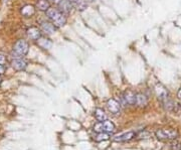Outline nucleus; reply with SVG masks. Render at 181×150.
Returning <instances> with one entry per match:
<instances>
[{"label":"nucleus","instance_id":"f257e3e1","mask_svg":"<svg viewBox=\"0 0 181 150\" xmlns=\"http://www.w3.org/2000/svg\"><path fill=\"white\" fill-rule=\"evenodd\" d=\"M45 13H47V18L54 23L55 27L61 28L67 24V15L62 13L57 7H50Z\"/></svg>","mask_w":181,"mask_h":150},{"label":"nucleus","instance_id":"f03ea898","mask_svg":"<svg viewBox=\"0 0 181 150\" xmlns=\"http://www.w3.org/2000/svg\"><path fill=\"white\" fill-rule=\"evenodd\" d=\"M28 51H29L28 42L23 40H19L15 42L14 47H13L12 58H20L27 54Z\"/></svg>","mask_w":181,"mask_h":150},{"label":"nucleus","instance_id":"7ed1b4c3","mask_svg":"<svg viewBox=\"0 0 181 150\" xmlns=\"http://www.w3.org/2000/svg\"><path fill=\"white\" fill-rule=\"evenodd\" d=\"M179 133L176 129H159L155 133V136L160 141H172L178 137Z\"/></svg>","mask_w":181,"mask_h":150},{"label":"nucleus","instance_id":"20e7f679","mask_svg":"<svg viewBox=\"0 0 181 150\" xmlns=\"http://www.w3.org/2000/svg\"><path fill=\"white\" fill-rule=\"evenodd\" d=\"M94 131L97 133H102V132H106L109 134H113L116 131V126L112 121H109L107 119L106 121L103 122H97L94 125Z\"/></svg>","mask_w":181,"mask_h":150},{"label":"nucleus","instance_id":"39448f33","mask_svg":"<svg viewBox=\"0 0 181 150\" xmlns=\"http://www.w3.org/2000/svg\"><path fill=\"white\" fill-rule=\"evenodd\" d=\"M155 93H156L157 98H158V99H159L162 103L165 102L166 100L169 99L168 91H167V89L163 86L162 84H160V83L156 84V86H155Z\"/></svg>","mask_w":181,"mask_h":150},{"label":"nucleus","instance_id":"423d86ee","mask_svg":"<svg viewBox=\"0 0 181 150\" xmlns=\"http://www.w3.org/2000/svg\"><path fill=\"white\" fill-rule=\"evenodd\" d=\"M122 101L124 105H135L136 104V94L133 91L127 90L122 95Z\"/></svg>","mask_w":181,"mask_h":150},{"label":"nucleus","instance_id":"0eeeda50","mask_svg":"<svg viewBox=\"0 0 181 150\" xmlns=\"http://www.w3.org/2000/svg\"><path fill=\"white\" fill-rule=\"evenodd\" d=\"M107 108L108 110L110 111L112 114H119L120 113V110H121V104L116 101L115 99H109L107 101Z\"/></svg>","mask_w":181,"mask_h":150},{"label":"nucleus","instance_id":"6e6552de","mask_svg":"<svg viewBox=\"0 0 181 150\" xmlns=\"http://www.w3.org/2000/svg\"><path fill=\"white\" fill-rule=\"evenodd\" d=\"M57 27H55L52 22L42 21L40 23V30L44 32L45 34H54Z\"/></svg>","mask_w":181,"mask_h":150},{"label":"nucleus","instance_id":"1a4fd4ad","mask_svg":"<svg viewBox=\"0 0 181 150\" xmlns=\"http://www.w3.org/2000/svg\"><path fill=\"white\" fill-rule=\"evenodd\" d=\"M11 67L14 68L15 71H23L27 67V61L24 58H13L11 61Z\"/></svg>","mask_w":181,"mask_h":150},{"label":"nucleus","instance_id":"9d476101","mask_svg":"<svg viewBox=\"0 0 181 150\" xmlns=\"http://www.w3.org/2000/svg\"><path fill=\"white\" fill-rule=\"evenodd\" d=\"M135 137H136V133L134 131H129V132L123 133V134H121L119 136L114 137V141L115 142H127V141L132 140Z\"/></svg>","mask_w":181,"mask_h":150},{"label":"nucleus","instance_id":"9b49d317","mask_svg":"<svg viewBox=\"0 0 181 150\" xmlns=\"http://www.w3.org/2000/svg\"><path fill=\"white\" fill-rule=\"evenodd\" d=\"M26 34H27L28 38H30L31 40H38L41 37V30L38 29L37 27L32 26L27 29Z\"/></svg>","mask_w":181,"mask_h":150},{"label":"nucleus","instance_id":"f8f14e48","mask_svg":"<svg viewBox=\"0 0 181 150\" xmlns=\"http://www.w3.org/2000/svg\"><path fill=\"white\" fill-rule=\"evenodd\" d=\"M148 103H149V100H148V97L143 93H138L136 94V105L139 108H145L147 107Z\"/></svg>","mask_w":181,"mask_h":150},{"label":"nucleus","instance_id":"ddd939ff","mask_svg":"<svg viewBox=\"0 0 181 150\" xmlns=\"http://www.w3.org/2000/svg\"><path fill=\"white\" fill-rule=\"evenodd\" d=\"M72 4L68 1V0H61L60 2H58V9L62 12V13H64L65 15H68L70 12L71 11L72 9Z\"/></svg>","mask_w":181,"mask_h":150},{"label":"nucleus","instance_id":"4468645a","mask_svg":"<svg viewBox=\"0 0 181 150\" xmlns=\"http://www.w3.org/2000/svg\"><path fill=\"white\" fill-rule=\"evenodd\" d=\"M34 13H35V7L33 5H30V4L24 5L21 9V14L26 18L31 17Z\"/></svg>","mask_w":181,"mask_h":150},{"label":"nucleus","instance_id":"2eb2a0df","mask_svg":"<svg viewBox=\"0 0 181 150\" xmlns=\"http://www.w3.org/2000/svg\"><path fill=\"white\" fill-rule=\"evenodd\" d=\"M75 8H77L78 11H84L87 9L88 4L85 0H68Z\"/></svg>","mask_w":181,"mask_h":150},{"label":"nucleus","instance_id":"dca6fc26","mask_svg":"<svg viewBox=\"0 0 181 150\" xmlns=\"http://www.w3.org/2000/svg\"><path fill=\"white\" fill-rule=\"evenodd\" d=\"M94 115H95V118L97 119L98 122L106 121V120L108 119L107 114L105 113V111L103 109H101V108H96V109H95Z\"/></svg>","mask_w":181,"mask_h":150},{"label":"nucleus","instance_id":"f3484780","mask_svg":"<svg viewBox=\"0 0 181 150\" xmlns=\"http://www.w3.org/2000/svg\"><path fill=\"white\" fill-rule=\"evenodd\" d=\"M50 3L48 2V0H37L36 2V8L40 11L47 12L49 8H50Z\"/></svg>","mask_w":181,"mask_h":150},{"label":"nucleus","instance_id":"a211bd4d","mask_svg":"<svg viewBox=\"0 0 181 150\" xmlns=\"http://www.w3.org/2000/svg\"><path fill=\"white\" fill-rule=\"evenodd\" d=\"M37 44L41 48H44V50H49V48L52 47L51 40H48V38H47V37H42L37 40Z\"/></svg>","mask_w":181,"mask_h":150},{"label":"nucleus","instance_id":"6ab92c4d","mask_svg":"<svg viewBox=\"0 0 181 150\" xmlns=\"http://www.w3.org/2000/svg\"><path fill=\"white\" fill-rule=\"evenodd\" d=\"M110 135L109 133L106 132H102V133H98V134L94 137V140L96 142H102V141H106V140L110 139Z\"/></svg>","mask_w":181,"mask_h":150},{"label":"nucleus","instance_id":"aec40b11","mask_svg":"<svg viewBox=\"0 0 181 150\" xmlns=\"http://www.w3.org/2000/svg\"><path fill=\"white\" fill-rule=\"evenodd\" d=\"M170 148L171 150H181V142L176 139L173 140V141L171 142Z\"/></svg>","mask_w":181,"mask_h":150},{"label":"nucleus","instance_id":"412c9836","mask_svg":"<svg viewBox=\"0 0 181 150\" xmlns=\"http://www.w3.org/2000/svg\"><path fill=\"white\" fill-rule=\"evenodd\" d=\"M7 63V58L4 54H0V65H5Z\"/></svg>","mask_w":181,"mask_h":150},{"label":"nucleus","instance_id":"4be33fe9","mask_svg":"<svg viewBox=\"0 0 181 150\" xmlns=\"http://www.w3.org/2000/svg\"><path fill=\"white\" fill-rule=\"evenodd\" d=\"M5 72H6V67L4 65H0V76L5 74Z\"/></svg>","mask_w":181,"mask_h":150},{"label":"nucleus","instance_id":"5701e85b","mask_svg":"<svg viewBox=\"0 0 181 150\" xmlns=\"http://www.w3.org/2000/svg\"><path fill=\"white\" fill-rule=\"evenodd\" d=\"M177 98L181 101V89L178 90V92H177Z\"/></svg>","mask_w":181,"mask_h":150},{"label":"nucleus","instance_id":"b1692460","mask_svg":"<svg viewBox=\"0 0 181 150\" xmlns=\"http://www.w3.org/2000/svg\"><path fill=\"white\" fill-rule=\"evenodd\" d=\"M1 83H2V79L0 78V85H1Z\"/></svg>","mask_w":181,"mask_h":150}]
</instances>
